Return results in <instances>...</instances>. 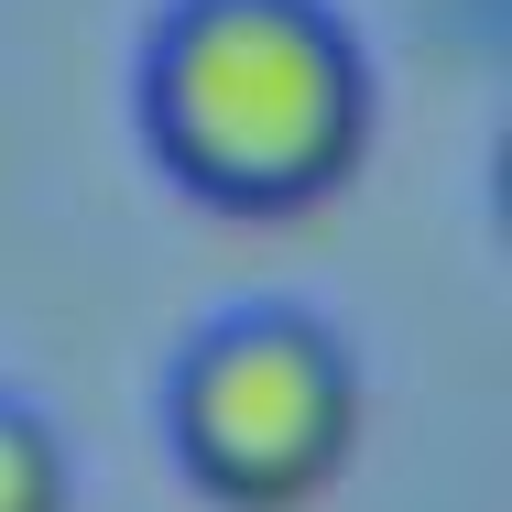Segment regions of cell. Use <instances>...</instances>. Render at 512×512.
Listing matches in <instances>:
<instances>
[{
	"label": "cell",
	"instance_id": "1",
	"mask_svg": "<svg viewBox=\"0 0 512 512\" xmlns=\"http://www.w3.org/2000/svg\"><path fill=\"white\" fill-rule=\"evenodd\" d=\"M131 109L186 197L229 218H295L371 153V55L338 0H164Z\"/></svg>",
	"mask_w": 512,
	"mask_h": 512
},
{
	"label": "cell",
	"instance_id": "2",
	"mask_svg": "<svg viewBox=\"0 0 512 512\" xmlns=\"http://www.w3.org/2000/svg\"><path fill=\"white\" fill-rule=\"evenodd\" d=\"M164 436L218 512H306L360 447V360L306 306H229L175 349Z\"/></svg>",
	"mask_w": 512,
	"mask_h": 512
},
{
	"label": "cell",
	"instance_id": "3",
	"mask_svg": "<svg viewBox=\"0 0 512 512\" xmlns=\"http://www.w3.org/2000/svg\"><path fill=\"white\" fill-rule=\"evenodd\" d=\"M0 512H66V436L22 393H0Z\"/></svg>",
	"mask_w": 512,
	"mask_h": 512
}]
</instances>
